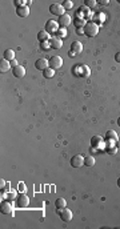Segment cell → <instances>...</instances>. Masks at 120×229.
Segmentation results:
<instances>
[{"instance_id":"cell-1","label":"cell","mask_w":120,"mask_h":229,"mask_svg":"<svg viewBox=\"0 0 120 229\" xmlns=\"http://www.w3.org/2000/svg\"><path fill=\"white\" fill-rule=\"evenodd\" d=\"M83 30H84V35L88 36V38H95L99 34V26L95 22H88Z\"/></svg>"},{"instance_id":"cell-2","label":"cell","mask_w":120,"mask_h":229,"mask_svg":"<svg viewBox=\"0 0 120 229\" xmlns=\"http://www.w3.org/2000/svg\"><path fill=\"white\" fill-rule=\"evenodd\" d=\"M48 63H50V67L52 69H59V68H62L63 65V59L60 57V56H52V57L48 60Z\"/></svg>"},{"instance_id":"cell-3","label":"cell","mask_w":120,"mask_h":229,"mask_svg":"<svg viewBox=\"0 0 120 229\" xmlns=\"http://www.w3.org/2000/svg\"><path fill=\"white\" fill-rule=\"evenodd\" d=\"M59 27V23H56L55 20H48L46 23V31L48 34H58V31L60 30Z\"/></svg>"},{"instance_id":"cell-4","label":"cell","mask_w":120,"mask_h":229,"mask_svg":"<svg viewBox=\"0 0 120 229\" xmlns=\"http://www.w3.org/2000/svg\"><path fill=\"white\" fill-rule=\"evenodd\" d=\"M50 12L52 15H58V16H62L66 14V10L63 8L62 4H58V3H54L50 6Z\"/></svg>"},{"instance_id":"cell-5","label":"cell","mask_w":120,"mask_h":229,"mask_svg":"<svg viewBox=\"0 0 120 229\" xmlns=\"http://www.w3.org/2000/svg\"><path fill=\"white\" fill-rule=\"evenodd\" d=\"M16 204H18L19 208H27L28 205H30V199H28L24 193H22V195H19L18 199H16Z\"/></svg>"},{"instance_id":"cell-6","label":"cell","mask_w":120,"mask_h":229,"mask_svg":"<svg viewBox=\"0 0 120 229\" xmlns=\"http://www.w3.org/2000/svg\"><path fill=\"white\" fill-rule=\"evenodd\" d=\"M82 165H84V157L82 155H76L71 159V167L72 168H80Z\"/></svg>"},{"instance_id":"cell-7","label":"cell","mask_w":120,"mask_h":229,"mask_svg":"<svg viewBox=\"0 0 120 229\" xmlns=\"http://www.w3.org/2000/svg\"><path fill=\"white\" fill-rule=\"evenodd\" d=\"M58 23H59V26L62 27V28H67V27L71 24V16H70V15H67V14H64V15H62V16H59Z\"/></svg>"},{"instance_id":"cell-8","label":"cell","mask_w":120,"mask_h":229,"mask_svg":"<svg viewBox=\"0 0 120 229\" xmlns=\"http://www.w3.org/2000/svg\"><path fill=\"white\" fill-rule=\"evenodd\" d=\"M12 211H14V205L10 200H6V201L2 203V213L4 215H11Z\"/></svg>"},{"instance_id":"cell-9","label":"cell","mask_w":120,"mask_h":229,"mask_svg":"<svg viewBox=\"0 0 120 229\" xmlns=\"http://www.w3.org/2000/svg\"><path fill=\"white\" fill-rule=\"evenodd\" d=\"M76 19H83V20H86L88 16H90V11H88V8L84 6V7H80V10L76 11Z\"/></svg>"},{"instance_id":"cell-10","label":"cell","mask_w":120,"mask_h":229,"mask_svg":"<svg viewBox=\"0 0 120 229\" xmlns=\"http://www.w3.org/2000/svg\"><path fill=\"white\" fill-rule=\"evenodd\" d=\"M12 73H14L15 77H19V79H22L26 76V68H24L23 65H16L12 68Z\"/></svg>"},{"instance_id":"cell-11","label":"cell","mask_w":120,"mask_h":229,"mask_svg":"<svg viewBox=\"0 0 120 229\" xmlns=\"http://www.w3.org/2000/svg\"><path fill=\"white\" fill-rule=\"evenodd\" d=\"M72 217H74V215H72V212L70 209H66V208H64V209L60 212V219H62V221H64V223H70Z\"/></svg>"},{"instance_id":"cell-12","label":"cell","mask_w":120,"mask_h":229,"mask_svg":"<svg viewBox=\"0 0 120 229\" xmlns=\"http://www.w3.org/2000/svg\"><path fill=\"white\" fill-rule=\"evenodd\" d=\"M48 67H50V63H48V60H46V59H39L38 61H35V68L39 71H44V69H47Z\"/></svg>"},{"instance_id":"cell-13","label":"cell","mask_w":120,"mask_h":229,"mask_svg":"<svg viewBox=\"0 0 120 229\" xmlns=\"http://www.w3.org/2000/svg\"><path fill=\"white\" fill-rule=\"evenodd\" d=\"M50 44H51L52 49H60V48L63 47V40L55 36V38H51L50 39Z\"/></svg>"},{"instance_id":"cell-14","label":"cell","mask_w":120,"mask_h":229,"mask_svg":"<svg viewBox=\"0 0 120 229\" xmlns=\"http://www.w3.org/2000/svg\"><path fill=\"white\" fill-rule=\"evenodd\" d=\"M16 15H18L19 18H27V16L30 15V7L24 6V7L16 8Z\"/></svg>"},{"instance_id":"cell-15","label":"cell","mask_w":120,"mask_h":229,"mask_svg":"<svg viewBox=\"0 0 120 229\" xmlns=\"http://www.w3.org/2000/svg\"><path fill=\"white\" fill-rule=\"evenodd\" d=\"M91 145L95 149H99V147H103V139L100 136H92L91 139Z\"/></svg>"},{"instance_id":"cell-16","label":"cell","mask_w":120,"mask_h":229,"mask_svg":"<svg viewBox=\"0 0 120 229\" xmlns=\"http://www.w3.org/2000/svg\"><path fill=\"white\" fill-rule=\"evenodd\" d=\"M71 51L74 52V53H76V55L82 53V51H83V44L76 40V41H74V43L71 44Z\"/></svg>"},{"instance_id":"cell-17","label":"cell","mask_w":120,"mask_h":229,"mask_svg":"<svg viewBox=\"0 0 120 229\" xmlns=\"http://www.w3.org/2000/svg\"><path fill=\"white\" fill-rule=\"evenodd\" d=\"M38 40L40 43H46V41H50V34L46 31V30H43V31H40L39 34H38Z\"/></svg>"},{"instance_id":"cell-18","label":"cell","mask_w":120,"mask_h":229,"mask_svg":"<svg viewBox=\"0 0 120 229\" xmlns=\"http://www.w3.org/2000/svg\"><path fill=\"white\" fill-rule=\"evenodd\" d=\"M10 68H11V61L2 59V63H0V72H2V73L8 72V71H10Z\"/></svg>"},{"instance_id":"cell-19","label":"cell","mask_w":120,"mask_h":229,"mask_svg":"<svg viewBox=\"0 0 120 229\" xmlns=\"http://www.w3.org/2000/svg\"><path fill=\"white\" fill-rule=\"evenodd\" d=\"M55 207L56 208H58V212H59V213H60V212H62L63 209H64V208H66L67 207V203H66V200H64V199H62V197H60V199H58V200H56V201H55Z\"/></svg>"},{"instance_id":"cell-20","label":"cell","mask_w":120,"mask_h":229,"mask_svg":"<svg viewBox=\"0 0 120 229\" xmlns=\"http://www.w3.org/2000/svg\"><path fill=\"white\" fill-rule=\"evenodd\" d=\"M3 59H4V60H8V61H12V60L15 59V51H14V49H7V51H4Z\"/></svg>"},{"instance_id":"cell-21","label":"cell","mask_w":120,"mask_h":229,"mask_svg":"<svg viewBox=\"0 0 120 229\" xmlns=\"http://www.w3.org/2000/svg\"><path fill=\"white\" fill-rule=\"evenodd\" d=\"M106 140H112V141H118V133H116L115 131H107L106 133Z\"/></svg>"},{"instance_id":"cell-22","label":"cell","mask_w":120,"mask_h":229,"mask_svg":"<svg viewBox=\"0 0 120 229\" xmlns=\"http://www.w3.org/2000/svg\"><path fill=\"white\" fill-rule=\"evenodd\" d=\"M84 165L91 168L95 165V157L94 156H87V157H84Z\"/></svg>"},{"instance_id":"cell-23","label":"cell","mask_w":120,"mask_h":229,"mask_svg":"<svg viewBox=\"0 0 120 229\" xmlns=\"http://www.w3.org/2000/svg\"><path fill=\"white\" fill-rule=\"evenodd\" d=\"M90 75H91V69L87 65L80 67V76H83V77H88Z\"/></svg>"},{"instance_id":"cell-24","label":"cell","mask_w":120,"mask_h":229,"mask_svg":"<svg viewBox=\"0 0 120 229\" xmlns=\"http://www.w3.org/2000/svg\"><path fill=\"white\" fill-rule=\"evenodd\" d=\"M43 76H44V77H47V79L54 77V76H55V69H52L51 67H48L47 69L43 71Z\"/></svg>"},{"instance_id":"cell-25","label":"cell","mask_w":120,"mask_h":229,"mask_svg":"<svg viewBox=\"0 0 120 229\" xmlns=\"http://www.w3.org/2000/svg\"><path fill=\"white\" fill-rule=\"evenodd\" d=\"M74 24H75L76 28H84V26L87 24V22H86V20H83V19H75Z\"/></svg>"},{"instance_id":"cell-26","label":"cell","mask_w":120,"mask_h":229,"mask_svg":"<svg viewBox=\"0 0 120 229\" xmlns=\"http://www.w3.org/2000/svg\"><path fill=\"white\" fill-rule=\"evenodd\" d=\"M84 4H86L87 8H95L96 4H98V2H96V0H86Z\"/></svg>"},{"instance_id":"cell-27","label":"cell","mask_w":120,"mask_h":229,"mask_svg":"<svg viewBox=\"0 0 120 229\" xmlns=\"http://www.w3.org/2000/svg\"><path fill=\"white\" fill-rule=\"evenodd\" d=\"M62 6H63L64 10H71V8L74 7V3H72L71 0H66V2H63Z\"/></svg>"},{"instance_id":"cell-28","label":"cell","mask_w":120,"mask_h":229,"mask_svg":"<svg viewBox=\"0 0 120 229\" xmlns=\"http://www.w3.org/2000/svg\"><path fill=\"white\" fill-rule=\"evenodd\" d=\"M67 35V31L64 30V28H60V30L58 31V34H56V38H59V39H63L64 36Z\"/></svg>"},{"instance_id":"cell-29","label":"cell","mask_w":120,"mask_h":229,"mask_svg":"<svg viewBox=\"0 0 120 229\" xmlns=\"http://www.w3.org/2000/svg\"><path fill=\"white\" fill-rule=\"evenodd\" d=\"M40 48H42L43 51H47L48 48H51V44H50V41H46V43H40Z\"/></svg>"},{"instance_id":"cell-30","label":"cell","mask_w":120,"mask_h":229,"mask_svg":"<svg viewBox=\"0 0 120 229\" xmlns=\"http://www.w3.org/2000/svg\"><path fill=\"white\" fill-rule=\"evenodd\" d=\"M74 75L80 76V67H74Z\"/></svg>"},{"instance_id":"cell-31","label":"cell","mask_w":120,"mask_h":229,"mask_svg":"<svg viewBox=\"0 0 120 229\" xmlns=\"http://www.w3.org/2000/svg\"><path fill=\"white\" fill-rule=\"evenodd\" d=\"M99 3L102 4V6H108V4H110V0H100Z\"/></svg>"},{"instance_id":"cell-32","label":"cell","mask_w":120,"mask_h":229,"mask_svg":"<svg viewBox=\"0 0 120 229\" xmlns=\"http://www.w3.org/2000/svg\"><path fill=\"white\" fill-rule=\"evenodd\" d=\"M76 34H79V35H84V30H83V28H76Z\"/></svg>"},{"instance_id":"cell-33","label":"cell","mask_w":120,"mask_h":229,"mask_svg":"<svg viewBox=\"0 0 120 229\" xmlns=\"http://www.w3.org/2000/svg\"><path fill=\"white\" fill-rule=\"evenodd\" d=\"M16 65H19V64H18V60H15V59H14V60L11 61V67L14 68V67H16Z\"/></svg>"},{"instance_id":"cell-34","label":"cell","mask_w":120,"mask_h":229,"mask_svg":"<svg viewBox=\"0 0 120 229\" xmlns=\"http://www.w3.org/2000/svg\"><path fill=\"white\" fill-rule=\"evenodd\" d=\"M115 61H118V63H120V52H118V53L115 55Z\"/></svg>"},{"instance_id":"cell-35","label":"cell","mask_w":120,"mask_h":229,"mask_svg":"<svg viewBox=\"0 0 120 229\" xmlns=\"http://www.w3.org/2000/svg\"><path fill=\"white\" fill-rule=\"evenodd\" d=\"M20 191H22V192H26V185L23 187V184H20Z\"/></svg>"},{"instance_id":"cell-36","label":"cell","mask_w":120,"mask_h":229,"mask_svg":"<svg viewBox=\"0 0 120 229\" xmlns=\"http://www.w3.org/2000/svg\"><path fill=\"white\" fill-rule=\"evenodd\" d=\"M75 55H76V53H74V52H72V51L70 52V56H71V57H74V56H75Z\"/></svg>"},{"instance_id":"cell-37","label":"cell","mask_w":120,"mask_h":229,"mask_svg":"<svg viewBox=\"0 0 120 229\" xmlns=\"http://www.w3.org/2000/svg\"><path fill=\"white\" fill-rule=\"evenodd\" d=\"M118 125H119V127H120V117H119V119H118Z\"/></svg>"},{"instance_id":"cell-38","label":"cell","mask_w":120,"mask_h":229,"mask_svg":"<svg viewBox=\"0 0 120 229\" xmlns=\"http://www.w3.org/2000/svg\"><path fill=\"white\" fill-rule=\"evenodd\" d=\"M118 185H119V187H120V179H119V180H118Z\"/></svg>"}]
</instances>
